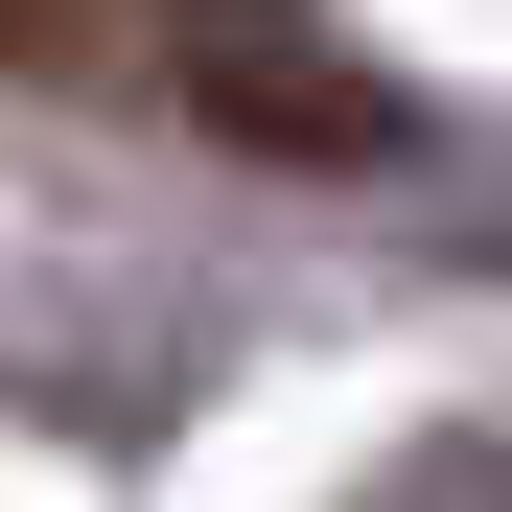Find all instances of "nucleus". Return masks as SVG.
I'll use <instances>...</instances> for the list:
<instances>
[{"label":"nucleus","mask_w":512,"mask_h":512,"mask_svg":"<svg viewBox=\"0 0 512 512\" xmlns=\"http://www.w3.org/2000/svg\"><path fill=\"white\" fill-rule=\"evenodd\" d=\"M163 0H0V70H140Z\"/></svg>","instance_id":"obj_2"},{"label":"nucleus","mask_w":512,"mask_h":512,"mask_svg":"<svg viewBox=\"0 0 512 512\" xmlns=\"http://www.w3.org/2000/svg\"><path fill=\"white\" fill-rule=\"evenodd\" d=\"M443 233H466V256H512V163H489V187H443Z\"/></svg>","instance_id":"obj_3"},{"label":"nucleus","mask_w":512,"mask_h":512,"mask_svg":"<svg viewBox=\"0 0 512 512\" xmlns=\"http://www.w3.org/2000/svg\"><path fill=\"white\" fill-rule=\"evenodd\" d=\"M140 70H163L210 140H256V163H396L373 47H326L303 0H163V24H140Z\"/></svg>","instance_id":"obj_1"}]
</instances>
